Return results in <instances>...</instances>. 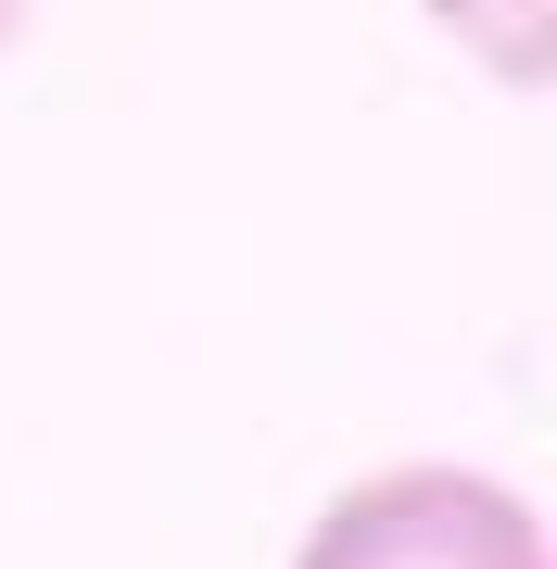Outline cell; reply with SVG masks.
Segmentation results:
<instances>
[{"label":"cell","mask_w":557,"mask_h":569,"mask_svg":"<svg viewBox=\"0 0 557 569\" xmlns=\"http://www.w3.org/2000/svg\"><path fill=\"white\" fill-rule=\"evenodd\" d=\"M291 569H545L533 493H507L495 468H368L305 519Z\"/></svg>","instance_id":"obj_1"},{"label":"cell","mask_w":557,"mask_h":569,"mask_svg":"<svg viewBox=\"0 0 557 569\" xmlns=\"http://www.w3.org/2000/svg\"><path fill=\"white\" fill-rule=\"evenodd\" d=\"M13 39H26V0H0V51H13Z\"/></svg>","instance_id":"obj_3"},{"label":"cell","mask_w":557,"mask_h":569,"mask_svg":"<svg viewBox=\"0 0 557 569\" xmlns=\"http://www.w3.org/2000/svg\"><path fill=\"white\" fill-rule=\"evenodd\" d=\"M431 39H456L495 89H545L557 77V0H418Z\"/></svg>","instance_id":"obj_2"}]
</instances>
